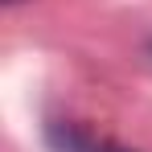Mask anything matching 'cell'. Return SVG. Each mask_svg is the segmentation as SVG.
Here are the masks:
<instances>
[{
    "label": "cell",
    "mask_w": 152,
    "mask_h": 152,
    "mask_svg": "<svg viewBox=\"0 0 152 152\" xmlns=\"http://www.w3.org/2000/svg\"><path fill=\"white\" fill-rule=\"evenodd\" d=\"M86 152H132V148H119V144H99V148H95V144H91Z\"/></svg>",
    "instance_id": "1"
},
{
    "label": "cell",
    "mask_w": 152,
    "mask_h": 152,
    "mask_svg": "<svg viewBox=\"0 0 152 152\" xmlns=\"http://www.w3.org/2000/svg\"><path fill=\"white\" fill-rule=\"evenodd\" d=\"M8 4H17V0H8Z\"/></svg>",
    "instance_id": "2"
}]
</instances>
